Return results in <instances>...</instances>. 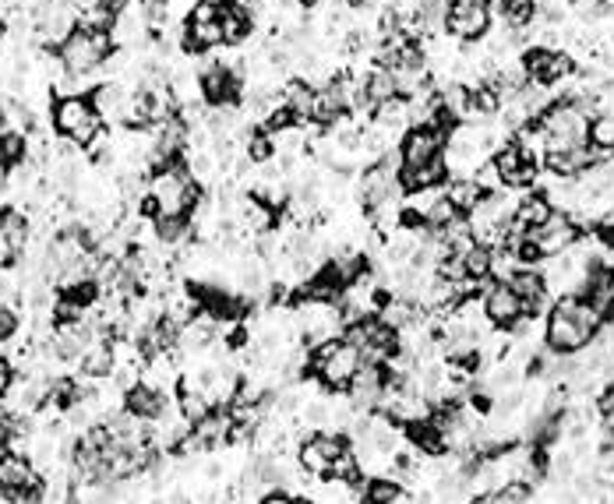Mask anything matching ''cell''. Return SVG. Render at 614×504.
<instances>
[{"instance_id":"cell-11","label":"cell","mask_w":614,"mask_h":504,"mask_svg":"<svg viewBox=\"0 0 614 504\" xmlns=\"http://www.w3.org/2000/svg\"><path fill=\"white\" fill-rule=\"evenodd\" d=\"M484 314H487V321H491V325H498V328H505V332H509V328H516L519 321L526 318V307H523V300H519V293L502 279L498 286H487Z\"/></svg>"},{"instance_id":"cell-22","label":"cell","mask_w":614,"mask_h":504,"mask_svg":"<svg viewBox=\"0 0 614 504\" xmlns=\"http://www.w3.org/2000/svg\"><path fill=\"white\" fill-rule=\"evenodd\" d=\"M25 149H29V141H25L22 131H0V166H18L25 159Z\"/></svg>"},{"instance_id":"cell-5","label":"cell","mask_w":614,"mask_h":504,"mask_svg":"<svg viewBox=\"0 0 614 504\" xmlns=\"http://www.w3.org/2000/svg\"><path fill=\"white\" fill-rule=\"evenodd\" d=\"M360 364H364V356H360V349L346 339H325L322 346L315 349V356H311V371H315V378L322 381L325 388H336V392L350 388V381H353V374L360 371Z\"/></svg>"},{"instance_id":"cell-2","label":"cell","mask_w":614,"mask_h":504,"mask_svg":"<svg viewBox=\"0 0 614 504\" xmlns=\"http://www.w3.org/2000/svg\"><path fill=\"white\" fill-rule=\"evenodd\" d=\"M50 120H53V131H57L60 138H68L71 145H78V149H92L99 141V134H103V117H99V110L92 106L89 92L60 96L57 103H53Z\"/></svg>"},{"instance_id":"cell-18","label":"cell","mask_w":614,"mask_h":504,"mask_svg":"<svg viewBox=\"0 0 614 504\" xmlns=\"http://www.w3.org/2000/svg\"><path fill=\"white\" fill-rule=\"evenodd\" d=\"M445 198L456 205L459 215H470L473 208H477V201L484 198V191H480V184L473 177H456L449 184V191H445Z\"/></svg>"},{"instance_id":"cell-6","label":"cell","mask_w":614,"mask_h":504,"mask_svg":"<svg viewBox=\"0 0 614 504\" xmlns=\"http://www.w3.org/2000/svg\"><path fill=\"white\" fill-rule=\"evenodd\" d=\"M519 67L526 71V82L547 85V89H555L558 82L576 75V60L565 50H555V46H544V43L526 46L523 57H519Z\"/></svg>"},{"instance_id":"cell-3","label":"cell","mask_w":614,"mask_h":504,"mask_svg":"<svg viewBox=\"0 0 614 504\" xmlns=\"http://www.w3.org/2000/svg\"><path fill=\"white\" fill-rule=\"evenodd\" d=\"M149 201L156 215H188L198 205V184L184 166L173 159L149 177Z\"/></svg>"},{"instance_id":"cell-7","label":"cell","mask_w":614,"mask_h":504,"mask_svg":"<svg viewBox=\"0 0 614 504\" xmlns=\"http://www.w3.org/2000/svg\"><path fill=\"white\" fill-rule=\"evenodd\" d=\"M445 145H449V131L438 124H413L399 141V159L403 166H427L445 159Z\"/></svg>"},{"instance_id":"cell-23","label":"cell","mask_w":614,"mask_h":504,"mask_svg":"<svg viewBox=\"0 0 614 504\" xmlns=\"http://www.w3.org/2000/svg\"><path fill=\"white\" fill-rule=\"evenodd\" d=\"M180 413L188 416L191 423H198L202 416L212 413V402L209 395L202 392V388H184V395H180Z\"/></svg>"},{"instance_id":"cell-17","label":"cell","mask_w":614,"mask_h":504,"mask_svg":"<svg viewBox=\"0 0 614 504\" xmlns=\"http://www.w3.org/2000/svg\"><path fill=\"white\" fill-rule=\"evenodd\" d=\"M551 215H555V205L547 201V194H530V198H519L512 219H516L519 226H526V230H537V226H544Z\"/></svg>"},{"instance_id":"cell-9","label":"cell","mask_w":614,"mask_h":504,"mask_svg":"<svg viewBox=\"0 0 614 504\" xmlns=\"http://www.w3.org/2000/svg\"><path fill=\"white\" fill-rule=\"evenodd\" d=\"M343 452H346L343 434H325V430H318V434H311V438L300 445V466L311 476H329L332 462Z\"/></svg>"},{"instance_id":"cell-12","label":"cell","mask_w":614,"mask_h":504,"mask_svg":"<svg viewBox=\"0 0 614 504\" xmlns=\"http://www.w3.org/2000/svg\"><path fill=\"white\" fill-rule=\"evenodd\" d=\"M389 388V371L382 364H360V371L350 381V402L360 409H378L382 406V395Z\"/></svg>"},{"instance_id":"cell-14","label":"cell","mask_w":614,"mask_h":504,"mask_svg":"<svg viewBox=\"0 0 614 504\" xmlns=\"http://www.w3.org/2000/svg\"><path fill=\"white\" fill-rule=\"evenodd\" d=\"M219 4V25H223V46H240L255 32V15L244 0H216Z\"/></svg>"},{"instance_id":"cell-28","label":"cell","mask_w":614,"mask_h":504,"mask_svg":"<svg viewBox=\"0 0 614 504\" xmlns=\"http://www.w3.org/2000/svg\"><path fill=\"white\" fill-rule=\"evenodd\" d=\"M0 39H4V18H0Z\"/></svg>"},{"instance_id":"cell-16","label":"cell","mask_w":614,"mask_h":504,"mask_svg":"<svg viewBox=\"0 0 614 504\" xmlns=\"http://www.w3.org/2000/svg\"><path fill=\"white\" fill-rule=\"evenodd\" d=\"M82 374H89V378H103V374H110L113 367H117V353H113V346L106 339H92L89 349L82 353Z\"/></svg>"},{"instance_id":"cell-24","label":"cell","mask_w":614,"mask_h":504,"mask_svg":"<svg viewBox=\"0 0 614 504\" xmlns=\"http://www.w3.org/2000/svg\"><path fill=\"white\" fill-rule=\"evenodd\" d=\"M248 152H251V159H258V163H265V159L276 152V145H272V138L265 131H255L248 138Z\"/></svg>"},{"instance_id":"cell-13","label":"cell","mask_w":614,"mask_h":504,"mask_svg":"<svg viewBox=\"0 0 614 504\" xmlns=\"http://www.w3.org/2000/svg\"><path fill=\"white\" fill-rule=\"evenodd\" d=\"M530 240L540 247V254H544V258H551V254H565L569 247H576L579 226H572L569 219H562V215L555 212L544 226L530 230Z\"/></svg>"},{"instance_id":"cell-8","label":"cell","mask_w":614,"mask_h":504,"mask_svg":"<svg viewBox=\"0 0 614 504\" xmlns=\"http://www.w3.org/2000/svg\"><path fill=\"white\" fill-rule=\"evenodd\" d=\"M491 18H495L491 0H452L445 29H449V36L463 39V43H477L491 29Z\"/></svg>"},{"instance_id":"cell-10","label":"cell","mask_w":614,"mask_h":504,"mask_svg":"<svg viewBox=\"0 0 614 504\" xmlns=\"http://www.w3.org/2000/svg\"><path fill=\"white\" fill-rule=\"evenodd\" d=\"M198 85H202V99L212 106H233L240 99V71L223 64V60L219 64H205Z\"/></svg>"},{"instance_id":"cell-29","label":"cell","mask_w":614,"mask_h":504,"mask_svg":"<svg viewBox=\"0 0 614 504\" xmlns=\"http://www.w3.org/2000/svg\"><path fill=\"white\" fill-rule=\"evenodd\" d=\"M0 219H4V212H0Z\"/></svg>"},{"instance_id":"cell-26","label":"cell","mask_w":614,"mask_h":504,"mask_svg":"<svg viewBox=\"0 0 614 504\" xmlns=\"http://www.w3.org/2000/svg\"><path fill=\"white\" fill-rule=\"evenodd\" d=\"M11 381H15V371H11V364H8V360H0V395L8 392V388H11Z\"/></svg>"},{"instance_id":"cell-15","label":"cell","mask_w":614,"mask_h":504,"mask_svg":"<svg viewBox=\"0 0 614 504\" xmlns=\"http://www.w3.org/2000/svg\"><path fill=\"white\" fill-rule=\"evenodd\" d=\"M124 409L142 416V420H156V416L166 409V392L156 385H149V381H138V385H131L128 395H124Z\"/></svg>"},{"instance_id":"cell-21","label":"cell","mask_w":614,"mask_h":504,"mask_svg":"<svg viewBox=\"0 0 614 504\" xmlns=\"http://www.w3.org/2000/svg\"><path fill=\"white\" fill-rule=\"evenodd\" d=\"M188 233H191L188 215H156V237L163 244H180V240H188Z\"/></svg>"},{"instance_id":"cell-25","label":"cell","mask_w":614,"mask_h":504,"mask_svg":"<svg viewBox=\"0 0 614 504\" xmlns=\"http://www.w3.org/2000/svg\"><path fill=\"white\" fill-rule=\"evenodd\" d=\"M15 332H18V314H15V307L0 300V342H8Z\"/></svg>"},{"instance_id":"cell-20","label":"cell","mask_w":614,"mask_h":504,"mask_svg":"<svg viewBox=\"0 0 614 504\" xmlns=\"http://www.w3.org/2000/svg\"><path fill=\"white\" fill-rule=\"evenodd\" d=\"M360 497H364V501H413L410 490H403L396 480H382V476L367 480L364 487H360Z\"/></svg>"},{"instance_id":"cell-19","label":"cell","mask_w":614,"mask_h":504,"mask_svg":"<svg viewBox=\"0 0 614 504\" xmlns=\"http://www.w3.org/2000/svg\"><path fill=\"white\" fill-rule=\"evenodd\" d=\"M0 237L8 240L11 254H22L25 244H29V223H25L22 212H4L0 219Z\"/></svg>"},{"instance_id":"cell-27","label":"cell","mask_w":614,"mask_h":504,"mask_svg":"<svg viewBox=\"0 0 614 504\" xmlns=\"http://www.w3.org/2000/svg\"><path fill=\"white\" fill-rule=\"evenodd\" d=\"M8 438H11V420L0 413V445H8Z\"/></svg>"},{"instance_id":"cell-1","label":"cell","mask_w":614,"mask_h":504,"mask_svg":"<svg viewBox=\"0 0 614 504\" xmlns=\"http://www.w3.org/2000/svg\"><path fill=\"white\" fill-rule=\"evenodd\" d=\"M600 328H604V318H600V311L583 297V293H562V297L555 300V307H551V314H547L544 339L555 353L572 356V353H579Z\"/></svg>"},{"instance_id":"cell-4","label":"cell","mask_w":614,"mask_h":504,"mask_svg":"<svg viewBox=\"0 0 614 504\" xmlns=\"http://www.w3.org/2000/svg\"><path fill=\"white\" fill-rule=\"evenodd\" d=\"M113 46H117V43H113L110 32H85V29H78V25H75V29L60 39L53 50H57L60 67H64L71 78H85V75H92L96 67H103L106 60H110Z\"/></svg>"}]
</instances>
